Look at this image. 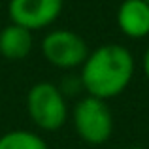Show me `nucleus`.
<instances>
[{
    "label": "nucleus",
    "instance_id": "39448f33",
    "mask_svg": "<svg viewBox=\"0 0 149 149\" xmlns=\"http://www.w3.org/2000/svg\"><path fill=\"white\" fill-rule=\"evenodd\" d=\"M64 0H10L8 15L13 25L26 30H42L58 19Z\"/></svg>",
    "mask_w": 149,
    "mask_h": 149
},
{
    "label": "nucleus",
    "instance_id": "9b49d317",
    "mask_svg": "<svg viewBox=\"0 0 149 149\" xmlns=\"http://www.w3.org/2000/svg\"><path fill=\"white\" fill-rule=\"evenodd\" d=\"M147 2H149V0H147Z\"/></svg>",
    "mask_w": 149,
    "mask_h": 149
},
{
    "label": "nucleus",
    "instance_id": "f257e3e1",
    "mask_svg": "<svg viewBox=\"0 0 149 149\" xmlns=\"http://www.w3.org/2000/svg\"><path fill=\"white\" fill-rule=\"evenodd\" d=\"M136 62L125 45L104 44L91 51L81 66L79 81L89 96L109 100L119 96L134 77Z\"/></svg>",
    "mask_w": 149,
    "mask_h": 149
},
{
    "label": "nucleus",
    "instance_id": "9d476101",
    "mask_svg": "<svg viewBox=\"0 0 149 149\" xmlns=\"http://www.w3.org/2000/svg\"><path fill=\"white\" fill-rule=\"evenodd\" d=\"M127 149H143V147H140V146H130V147H127Z\"/></svg>",
    "mask_w": 149,
    "mask_h": 149
},
{
    "label": "nucleus",
    "instance_id": "1a4fd4ad",
    "mask_svg": "<svg viewBox=\"0 0 149 149\" xmlns=\"http://www.w3.org/2000/svg\"><path fill=\"white\" fill-rule=\"evenodd\" d=\"M142 66H143V74H146V77L149 79V45H147L146 53H143V61H142Z\"/></svg>",
    "mask_w": 149,
    "mask_h": 149
},
{
    "label": "nucleus",
    "instance_id": "0eeeda50",
    "mask_svg": "<svg viewBox=\"0 0 149 149\" xmlns=\"http://www.w3.org/2000/svg\"><path fill=\"white\" fill-rule=\"evenodd\" d=\"M32 44H34L32 32L19 25L10 23L8 26L0 30V55L6 61L17 62L26 58L32 51Z\"/></svg>",
    "mask_w": 149,
    "mask_h": 149
},
{
    "label": "nucleus",
    "instance_id": "7ed1b4c3",
    "mask_svg": "<svg viewBox=\"0 0 149 149\" xmlns=\"http://www.w3.org/2000/svg\"><path fill=\"white\" fill-rule=\"evenodd\" d=\"M72 123L77 136L89 146H102L113 134V113L106 100L85 96L74 106Z\"/></svg>",
    "mask_w": 149,
    "mask_h": 149
},
{
    "label": "nucleus",
    "instance_id": "20e7f679",
    "mask_svg": "<svg viewBox=\"0 0 149 149\" xmlns=\"http://www.w3.org/2000/svg\"><path fill=\"white\" fill-rule=\"evenodd\" d=\"M42 55L51 66L61 70L81 68L89 57V45L77 32L68 29L51 30L42 40Z\"/></svg>",
    "mask_w": 149,
    "mask_h": 149
},
{
    "label": "nucleus",
    "instance_id": "423d86ee",
    "mask_svg": "<svg viewBox=\"0 0 149 149\" xmlns=\"http://www.w3.org/2000/svg\"><path fill=\"white\" fill-rule=\"evenodd\" d=\"M117 26L130 40H142L149 36V2L123 0L117 10Z\"/></svg>",
    "mask_w": 149,
    "mask_h": 149
},
{
    "label": "nucleus",
    "instance_id": "6e6552de",
    "mask_svg": "<svg viewBox=\"0 0 149 149\" xmlns=\"http://www.w3.org/2000/svg\"><path fill=\"white\" fill-rule=\"evenodd\" d=\"M0 149H49V146L36 132L17 128L0 136Z\"/></svg>",
    "mask_w": 149,
    "mask_h": 149
},
{
    "label": "nucleus",
    "instance_id": "f03ea898",
    "mask_svg": "<svg viewBox=\"0 0 149 149\" xmlns=\"http://www.w3.org/2000/svg\"><path fill=\"white\" fill-rule=\"evenodd\" d=\"M26 113L38 128L55 132L68 119L66 96L55 83L40 81L26 93Z\"/></svg>",
    "mask_w": 149,
    "mask_h": 149
}]
</instances>
